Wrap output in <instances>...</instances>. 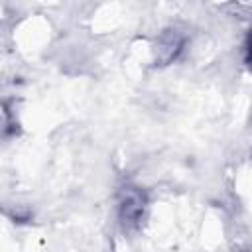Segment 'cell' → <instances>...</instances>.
Segmentation results:
<instances>
[{
    "instance_id": "obj_2",
    "label": "cell",
    "mask_w": 252,
    "mask_h": 252,
    "mask_svg": "<svg viewBox=\"0 0 252 252\" xmlns=\"http://www.w3.org/2000/svg\"><path fill=\"white\" fill-rule=\"evenodd\" d=\"M246 51H248V55H246V61L252 65V33H250V37H248V45H246Z\"/></svg>"
},
{
    "instance_id": "obj_1",
    "label": "cell",
    "mask_w": 252,
    "mask_h": 252,
    "mask_svg": "<svg viewBox=\"0 0 252 252\" xmlns=\"http://www.w3.org/2000/svg\"><path fill=\"white\" fill-rule=\"evenodd\" d=\"M142 209H144L142 195L136 193V191H130V195L122 203V219L128 220V222H136L142 217Z\"/></svg>"
}]
</instances>
